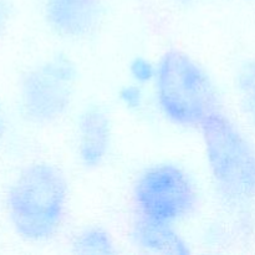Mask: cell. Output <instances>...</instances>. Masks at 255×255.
<instances>
[{"mask_svg": "<svg viewBox=\"0 0 255 255\" xmlns=\"http://www.w3.org/2000/svg\"><path fill=\"white\" fill-rule=\"evenodd\" d=\"M70 183L65 172L50 162L25 166L5 196L9 223L16 236L31 243L54 238L66 221Z\"/></svg>", "mask_w": 255, "mask_h": 255, "instance_id": "6da1fadb", "label": "cell"}, {"mask_svg": "<svg viewBox=\"0 0 255 255\" xmlns=\"http://www.w3.org/2000/svg\"><path fill=\"white\" fill-rule=\"evenodd\" d=\"M154 99L162 116L173 126L201 129L223 112L222 95L206 67L193 56L169 49L157 61Z\"/></svg>", "mask_w": 255, "mask_h": 255, "instance_id": "7a4b0ae2", "label": "cell"}, {"mask_svg": "<svg viewBox=\"0 0 255 255\" xmlns=\"http://www.w3.org/2000/svg\"><path fill=\"white\" fill-rule=\"evenodd\" d=\"M202 132L204 157L216 193L231 206L255 199V144L226 112L209 120Z\"/></svg>", "mask_w": 255, "mask_h": 255, "instance_id": "3957f363", "label": "cell"}, {"mask_svg": "<svg viewBox=\"0 0 255 255\" xmlns=\"http://www.w3.org/2000/svg\"><path fill=\"white\" fill-rule=\"evenodd\" d=\"M77 65L69 55L56 52L27 70L19 86L22 117L37 126L61 121L74 106L79 90Z\"/></svg>", "mask_w": 255, "mask_h": 255, "instance_id": "277c9868", "label": "cell"}, {"mask_svg": "<svg viewBox=\"0 0 255 255\" xmlns=\"http://www.w3.org/2000/svg\"><path fill=\"white\" fill-rule=\"evenodd\" d=\"M199 204L201 194L196 181L173 162L146 167L132 186L134 216L178 226L197 213Z\"/></svg>", "mask_w": 255, "mask_h": 255, "instance_id": "5b68a950", "label": "cell"}, {"mask_svg": "<svg viewBox=\"0 0 255 255\" xmlns=\"http://www.w3.org/2000/svg\"><path fill=\"white\" fill-rule=\"evenodd\" d=\"M114 143V124L109 111L90 104L80 111L75 125V152L79 163L94 171L106 163Z\"/></svg>", "mask_w": 255, "mask_h": 255, "instance_id": "8992f818", "label": "cell"}, {"mask_svg": "<svg viewBox=\"0 0 255 255\" xmlns=\"http://www.w3.org/2000/svg\"><path fill=\"white\" fill-rule=\"evenodd\" d=\"M102 16L104 0H45V21L61 39H89L99 29Z\"/></svg>", "mask_w": 255, "mask_h": 255, "instance_id": "52a82bcc", "label": "cell"}, {"mask_svg": "<svg viewBox=\"0 0 255 255\" xmlns=\"http://www.w3.org/2000/svg\"><path fill=\"white\" fill-rule=\"evenodd\" d=\"M131 241L136 248L149 254L186 255L191 253L188 241L178 226L134 216L129 228Z\"/></svg>", "mask_w": 255, "mask_h": 255, "instance_id": "ba28073f", "label": "cell"}, {"mask_svg": "<svg viewBox=\"0 0 255 255\" xmlns=\"http://www.w3.org/2000/svg\"><path fill=\"white\" fill-rule=\"evenodd\" d=\"M72 251L79 254H116L119 252L114 234L104 226L89 224L79 231L72 241Z\"/></svg>", "mask_w": 255, "mask_h": 255, "instance_id": "9c48e42d", "label": "cell"}, {"mask_svg": "<svg viewBox=\"0 0 255 255\" xmlns=\"http://www.w3.org/2000/svg\"><path fill=\"white\" fill-rule=\"evenodd\" d=\"M234 90L242 110L255 125V60L238 66L234 74Z\"/></svg>", "mask_w": 255, "mask_h": 255, "instance_id": "30bf717a", "label": "cell"}, {"mask_svg": "<svg viewBox=\"0 0 255 255\" xmlns=\"http://www.w3.org/2000/svg\"><path fill=\"white\" fill-rule=\"evenodd\" d=\"M117 99L122 107L129 112H141L147 104L144 86L132 81L120 87L117 92Z\"/></svg>", "mask_w": 255, "mask_h": 255, "instance_id": "8fae6325", "label": "cell"}, {"mask_svg": "<svg viewBox=\"0 0 255 255\" xmlns=\"http://www.w3.org/2000/svg\"><path fill=\"white\" fill-rule=\"evenodd\" d=\"M128 74L132 82L146 87L147 85L153 84L157 74V62H153L148 57L134 56L128 64Z\"/></svg>", "mask_w": 255, "mask_h": 255, "instance_id": "7c38bea8", "label": "cell"}, {"mask_svg": "<svg viewBox=\"0 0 255 255\" xmlns=\"http://www.w3.org/2000/svg\"><path fill=\"white\" fill-rule=\"evenodd\" d=\"M7 126H9V125H7L6 112H5V109L2 107L1 102H0V146H1L5 137H6Z\"/></svg>", "mask_w": 255, "mask_h": 255, "instance_id": "4fadbf2b", "label": "cell"}, {"mask_svg": "<svg viewBox=\"0 0 255 255\" xmlns=\"http://www.w3.org/2000/svg\"><path fill=\"white\" fill-rule=\"evenodd\" d=\"M9 16H10L9 7H7V5L5 4V1L0 0V31H1V30L7 25Z\"/></svg>", "mask_w": 255, "mask_h": 255, "instance_id": "5bb4252c", "label": "cell"}, {"mask_svg": "<svg viewBox=\"0 0 255 255\" xmlns=\"http://www.w3.org/2000/svg\"><path fill=\"white\" fill-rule=\"evenodd\" d=\"M179 1H184V2H187V1H191V0H179Z\"/></svg>", "mask_w": 255, "mask_h": 255, "instance_id": "9a60e30c", "label": "cell"}]
</instances>
